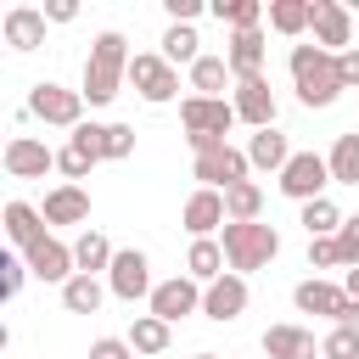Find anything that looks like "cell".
I'll return each instance as SVG.
<instances>
[{
  "label": "cell",
  "instance_id": "6da1fadb",
  "mask_svg": "<svg viewBox=\"0 0 359 359\" xmlns=\"http://www.w3.org/2000/svg\"><path fill=\"white\" fill-rule=\"evenodd\" d=\"M129 39L118 34V28H107V34H95V45H90V56H84V101L90 107H107L123 84H129Z\"/></svg>",
  "mask_w": 359,
  "mask_h": 359
},
{
  "label": "cell",
  "instance_id": "7a4b0ae2",
  "mask_svg": "<svg viewBox=\"0 0 359 359\" xmlns=\"http://www.w3.org/2000/svg\"><path fill=\"white\" fill-rule=\"evenodd\" d=\"M292 84H297V101L303 107H331L342 95V79H337V56L320 50V45H292Z\"/></svg>",
  "mask_w": 359,
  "mask_h": 359
},
{
  "label": "cell",
  "instance_id": "3957f363",
  "mask_svg": "<svg viewBox=\"0 0 359 359\" xmlns=\"http://www.w3.org/2000/svg\"><path fill=\"white\" fill-rule=\"evenodd\" d=\"M224 264H230V275H252V269H264L275 252H280V236H275V224H224Z\"/></svg>",
  "mask_w": 359,
  "mask_h": 359
},
{
  "label": "cell",
  "instance_id": "277c9868",
  "mask_svg": "<svg viewBox=\"0 0 359 359\" xmlns=\"http://www.w3.org/2000/svg\"><path fill=\"white\" fill-rule=\"evenodd\" d=\"M180 123H185V140H213V146H230L224 135L236 129V101H213V95H191L180 107Z\"/></svg>",
  "mask_w": 359,
  "mask_h": 359
},
{
  "label": "cell",
  "instance_id": "5b68a950",
  "mask_svg": "<svg viewBox=\"0 0 359 359\" xmlns=\"http://www.w3.org/2000/svg\"><path fill=\"white\" fill-rule=\"evenodd\" d=\"M129 84H135L140 101H151V107H163V101L180 95V73H174V62H168L163 50H140V56L129 62Z\"/></svg>",
  "mask_w": 359,
  "mask_h": 359
},
{
  "label": "cell",
  "instance_id": "8992f818",
  "mask_svg": "<svg viewBox=\"0 0 359 359\" xmlns=\"http://www.w3.org/2000/svg\"><path fill=\"white\" fill-rule=\"evenodd\" d=\"M325 185H331V163L320 151H292V163L280 168V196L292 202H320Z\"/></svg>",
  "mask_w": 359,
  "mask_h": 359
},
{
  "label": "cell",
  "instance_id": "52a82bcc",
  "mask_svg": "<svg viewBox=\"0 0 359 359\" xmlns=\"http://www.w3.org/2000/svg\"><path fill=\"white\" fill-rule=\"evenodd\" d=\"M28 112L34 118H45V123H56V129H79L84 123V90H62V84H34V95H28Z\"/></svg>",
  "mask_w": 359,
  "mask_h": 359
},
{
  "label": "cell",
  "instance_id": "ba28073f",
  "mask_svg": "<svg viewBox=\"0 0 359 359\" xmlns=\"http://www.w3.org/2000/svg\"><path fill=\"white\" fill-rule=\"evenodd\" d=\"M107 292L123 297V303L151 297V292H157V286H151V258H146L140 247H118V258H112V269H107Z\"/></svg>",
  "mask_w": 359,
  "mask_h": 359
},
{
  "label": "cell",
  "instance_id": "9c48e42d",
  "mask_svg": "<svg viewBox=\"0 0 359 359\" xmlns=\"http://www.w3.org/2000/svg\"><path fill=\"white\" fill-rule=\"evenodd\" d=\"M247 151H236V146H219V151H208V157H196L191 163V180H202L208 191H230V185H241L247 180Z\"/></svg>",
  "mask_w": 359,
  "mask_h": 359
},
{
  "label": "cell",
  "instance_id": "30bf717a",
  "mask_svg": "<svg viewBox=\"0 0 359 359\" xmlns=\"http://www.w3.org/2000/svg\"><path fill=\"white\" fill-rule=\"evenodd\" d=\"M180 224L191 230V241H208L213 230H224L230 224V213H224V191H191L185 196V208H180Z\"/></svg>",
  "mask_w": 359,
  "mask_h": 359
},
{
  "label": "cell",
  "instance_id": "8fae6325",
  "mask_svg": "<svg viewBox=\"0 0 359 359\" xmlns=\"http://www.w3.org/2000/svg\"><path fill=\"white\" fill-rule=\"evenodd\" d=\"M50 168H56V151L45 140H34V135H11L6 140V174L11 180H45Z\"/></svg>",
  "mask_w": 359,
  "mask_h": 359
},
{
  "label": "cell",
  "instance_id": "7c38bea8",
  "mask_svg": "<svg viewBox=\"0 0 359 359\" xmlns=\"http://www.w3.org/2000/svg\"><path fill=\"white\" fill-rule=\"evenodd\" d=\"M28 275H39V280H56V286H67L73 275H79V264H73V247L67 241H56V236H39L28 252Z\"/></svg>",
  "mask_w": 359,
  "mask_h": 359
},
{
  "label": "cell",
  "instance_id": "4fadbf2b",
  "mask_svg": "<svg viewBox=\"0 0 359 359\" xmlns=\"http://www.w3.org/2000/svg\"><path fill=\"white\" fill-rule=\"evenodd\" d=\"M202 292H208V286H196L191 275L157 280V292H151V314L174 325V320H185V314H196V309H202Z\"/></svg>",
  "mask_w": 359,
  "mask_h": 359
},
{
  "label": "cell",
  "instance_id": "5bb4252c",
  "mask_svg": "<svg viewBox=\"0 0 359 359\" xmlns=\"http://www.w3.org/2000/svg\"><path fill=\"white\" fill-rule=\"evenodd\" d=\"M202 314L219 320V325L241 320V314H247V275H219V280L202 292Z\"/></svg>",
  "mask_w": 359,
  "mask_h": 359
},
{
  "label": "cell",
  "instance_id": "9a60e30c",
  "mask_svg": "<svg viewBox=\"0 0 359 359\" xmlns=\"http://www.w3.org/2000/svg\"><path fill=\"white\" fill-rule=\"evenodd\" d=\"M236 118L252 129H275V90L269 79H241L236 84Z\"/></svg>",
  "mask_w": 359,
  "mask_h": 359
},
{
  "label": "cell",
  "instance_id": "2e32d148",
  "mask_svg": "<svg viewBox=\"0 0 359 359\" xmlns=\"http://www.w3.org/2000/svg\"><path fill=\"white\" fill-rule=\"evenodd\" d=\"M292 303H297V314H325V320H342V309H348V292L337 286V280H297V292H292Z\"/></svg>",
  "mask_w": 359,
  "mask_h": 359
},
{
  "label": "cell",
  "instance_id": "e0dca14e",
  "mask_svg": "<svg viewBox=\"0 0 359 359\" xmlns=\"http://www.w3.org/2000/svg\"><path fill=\"white\" fill-rule=\"evenodd\" d=\"M348 39H353L348 6H342V0H314V45L337 56V45H348Z\"/></svg>",
  "mask_w": 359,
  "mask_h": 359
},
{
  "label": "cell",
  "instance_id": "ac0fdd59",
  "mask_svg": "<svg viewBox=\"0 0 359 359\" xmlns=\"http://www.w3.org/2000/svg\"><path fill=\"white\" fill-rule=\"evenodd\" d=\"M264 353L269 359H320V342H314V331L309 325H269L264 331Z\"/></svg>",
  "mask_w": 359,
  "mask_h": 359
},
{
  "label": "cell",
  "instance_id": "d6986e66",
  "mask_svg": "<svg viewBox=\"0 0 359 359\" xmlns=\"http://www.w3.org/2000/svg\"><path fill=\"white\" fill-rule=\"evenodd\" d=\"M0 34H6L11 50H34V45H45V11L39 6H11L6 22H0Z\"/></svg>",
  "mask_w": 359,
  "mask_h": 359
},
{
  "label": "cell",
  "instance_id": "ffe728a7",
  "mask_svg": "<svg viewBox=\"0 0 359 359\" xmlns=\"http://www.w3.org/2000/svg\"><path fill=\"white\" fill-rule=\"evenodd\" d=\"M236 84L241 79H264V28H247V34H230V50H224Z\"/></svg>",
  "mask_w": 359,
  "mask_h": 359
},
{
  "label": "cell",
  "instance_id": "44dd1931",
  "mask_svg": "<svg viewBox=\"0 0 359 359\" xmlns=\"http://www.w3.org/2000/svg\"><path fill=\"white\" fill-rule=\"evenodd\" d=\"M39 213H45V224H84V219H90V191L62 180V185L45 196V208H39Z\"/></svg>",
  "mask_w": 359,
  "mask_h": 359
},
{
  "label": "cell",
  "instance_id": "7402d4cb",
  "mask_svg": "<svg viewBox=\"0 0 359 359\" xmlns=\"http://www.w3.org/2000/svg\"><path fill=\"white\" fill-rule=\"evenodd\" d=\"M112 258H118V247H112L101 230H84V236L73 241V264H79V275H101V269H112Z\"/></svg>",
  "mask_w": 359,
  "mask_h": 359
},
{
  "label": "cell",
  "instance_id": "603a6c76",
  "mask_svg": "<svg viewBox=\"0 0 359 359\" xmlns=\"http://www.w3.org/2000/svg\"><path fill=\"white\" fill-rule=\"evenodd\" d=\"M185 275L196 280V286H213L219 275H224V247L208 236V241H191V252H185Z\"/></svg>",
  "mask_w": 359,
  "mask_h": 359
},
{
  "label": "cell",
  "instance_id": "cb8c5ba5",
  "mask_svg": "<svg viewBox=\"0 0 359 359\" xmlns=\"http://www.w3.org/2000/svg\"><path fill=\"white\" fill-rule=\"evenodd\" d=\"M247 163H252V168H275V174H280V168L292 163V146H286V135H275V129H258V135L247 140Z\"/></svg>",
  "mask_w": 359,
  "mask_h": 359
},
{
  "label": "cell",
  "instance_id": "d4e9b609",
  "mask_svg": "<svg viewBox=\"0 0 359 359\" xmlns=\"http://www.w3.org/2000/svg\"><path fill=\"white\" fill-rule=\"evenodd\" d=\"M6 236L28 252V247L45 236V213H39V208H28V202H6Z\"/></svg>",
  "mask_w": 359,
  "mask_h": 359
},
{
  "label": "cell",
  "instance_id": "484cf974",
  "mask_svg": "<svg viewBox=\"0 0 359 359\" xmlns=\"http://www.w3.org/2000/svg\"><path fill=\"white\" fill-rule=\"evenodd\" d=\"M168 337H174V325L157 320V314H135V325H129V348L146 353V359H157V353L168 348Z\"/></svg>",
  "mask_w": 359,
  "mask_h": 359
},
{
  "label": "cell",
  "instance_id": "4316f807",
  "mask_svg": "<svg viewBox=\"0 0 359 359\" xmlns=\"http://www.w3.org/2000/svg\"><path fill=\"white\" fill-rule=\"evenodd\" d=\"M269 28L286 34V39H297L303 28H314V0H275L269 6Z\"/></svg>",
  "mask_w": 359,
  "mask_h": 359
},
{
  "label": "cell",
  "instance_id": "83f0119b",
  "mask_svg": "<svg viewBox=\"0 0 359 359\" xmlns=\"http://www.w3.org/2000/svg\"><path fill=\"white\" fill-rule=\"evenodd\" d=\"M101 303H107V286H101L95 275H73V280L62 286V309H67V314H95Z\"/></svg>",
  "mask_w": 359,
  "mask_h": 359
},
{
  "label": "cell",
  "instance_id": "f1b7e54d",
  "mask_svg": "<svg viewBox=\"0 0 359 359\" xmlns=\"http://www.w3.org/2000/svg\"><path fill=\"white\" fill-rule=\"evenodd\" d=\"M230 79H236V73H230L224 56H196V62H191V90H196V95H213V101H219V90H224Z\"/></svg>",
  "mask_w": 359,
  "mask_h": 359
},
{
  "label": "cell",
  "instance_id": "f546056e",
  "mask_svg": "<svg viewBox=\"0 0 359 359\" xmlns=\"http://www.w3.org/2000/svg\"><path fill=\"white\" fill-rule=\"evenodd\" d=\"M224 213H230V224H252V219L264 213V191H258L252 180L230 185V191H224Z\"/></svg>",
  "mask_w": 359,
  "mask_h": 359
},
{
  "label": "cell",
  "instance_id": "4dcf8cb0",
  "mask_svg": "<svg viewBox=\"0 0 359 359\" xmlns=\"http://www.w3.org/2000/svg\"><path fill=\"white\" fill-rule=\"evenodd\" d=\"M331 180L337 185H359V135H337V146H331Z\"/></svg>",
  "mask_w": 359,
  "mask_h": 359
},
{
  "label": "cell",
  "instance_id": "1f68e13d",
  "mask_svg": "<svg viewBox=\"0 0 359 359\" xmlns=\"http://www.w3.org/2000/svg\"><path fill=\"white\" fill-rule=\"evenodd\" d=\"M303 230H309V241H314V236H337V230H342V208H337L331 196L303 202Z\"/></svg>",
  "mask_w": 359,
  "mask_h": 359
},
{
  "label": "cell",
  "instance_id": "d6a6232c",
  "mask_svg": "<svg viewBox=\"0 0 359 359\" xmlns=\"http://www.w3.org/2000/svg\"><path fill=\"white\" fill-rule=\"evenodd\" d=\"M196 45H202V39H196L191 22H168V34H163V56H168V62H196V56H202Z\"/></svg>",
  "mask_w": 359,
  "mask_h": 359
},
{
  "label": "cell",
  "instance_id": "836d02e7",
  "mask_svg": "<svg viewBox=\"0 0 359 359\" xmlns=\"http://www.w3.org/2000/svg\"><path fill=\"white\" fill-rule=\"evenodd\" d=\"M213 11H219V22H230V34H247V28L264 22V6H258V0H230V6L219 0Z\"/></svg>",
  "mask_w": 359,
  "mask_h": 359
},
{
  "label": "cell",
  "instance_id": "e575fe53",
  "mask_svg": "<svg viewBox=\"0 0 359 359\" xmlns=\"http://www.w3.org/2000/svg\"><path fill=\"white\" fill-rule=\"evenodd\" d=\"M135 151V129L129 123H101V163H123Z\"/></svg>",
  "mask_w": 359,
  "mask_h": 359
},
{
  "label": "cell",
  "instance_id": "d590c367",
  "mask_svg": "<svg viewBox=\"0 0 359 359\" xmlns=\"http://www.w3.org/2000/svg\"><path fill=\"white\" fill-rule=\"evenodd\" d=\"M320 359H359V331L353 325H331L320 342Z\"/></svg>",
  "mask_w": 359,
  "mask_h": 359
},
{
  "label": "cell",
  "instance_id": "8d00e7d4",
  "mask_svg": "<svg viewBox=\"0 0 359 359\" xmlns=\"http://www.w3.org/2000/svg\"><path fill=\"white\" fill-rule=\"evenodd\" d=\"M56 168H62V174H67V185H79V180H84V174H90V168H95V157H90V151H79V146H73V140H67V146H62V151H56Z\"/></svg>",
  "mask_w": 359,
  "mask_h": 359
},
{
  "label": "cell",
  "instance_id": "74e56055",
  "mask_svg": "<svg viewBox=\"0 0 359 359\" xmlns=\"http://www.w3.org/2000/svg\"><path fill=\"white\" fill-rule=\"evenodd\" d=\"M309 264H314V269H348L337 236H314V241H309Z\"/></svg>",
  "mask_w": 359,
  "mask_h": 359
},
{
  "label": "cell",
  "instance_id": "f35d334b",
  "mask_svg": "<svg viewBox=\"0 0 359 359\" xmlns=\"http://www.w3.org/2000/svg\"><path fill=\"white\" fill-rule=\"evenodd\" d=\"M0 269H6V275H0V292H6V297H17V292H22V280H28V258H0Z\"/></svg>",
  "mask_w": 359,
  "mask_h": 359
},
{
  "label": "cell",
  "instance_id": "ab89813d",
  "mask_svg": "<svg viewBox=\"0 0 359 359\" xmlns=\"http://www.w3.org/2000/svg\"><path fill=\"white\" fill-rule=\"evenodd\" d=\"M90 359H135V348H129V337H95Z\"/></svg>",
  "mask_w": 359,
  "mask_h": 359
},
{
  "label": "cell",
  "instance_id": "60d3db41",
  "mask_svg": "<svg viewBox=\"0 0 359 359\" xmlns=\"http://www.w3.org/2000/svg\"><path fill=\"white\" fill-rule=\"evenodd\" d=\"M337 79H342V90H359V45L337 50Z\"/></svg>",
  "mask_w": 359,
  "mask_h": 359
},
{
  "label": "cell",
  "instance_id": "b9f144b4",
  "mask_svg": "<svg viewBox=\"0 0 359 359\" xmlns=\"http://www.w3.org/2000/svg\"><path fill=\"white\" fill-rule=\"evenodd\" d=\"M337 247H342V258H348V269H353V264H359V213H353V219H342Z\"/></svg>",
  "mask_w": 359,
  "mask_h": 359
},
{
  "label": "cell",
  "instance_id": "7bdbcfd3",
  "mask_svg": "<svg viewBox=\"0 0 359 359\" xmlns=\"http://www.w3.org/2000/svg\"><path fill=\"white\" fill-rule=\"evenodd\" d=\"M163 6H168L174 22H196V17H202V0H163Z\"/></svg>",
  "mask_w": 359,
  "mask_h": 359
},
{
  "label": "cell",
  "instance_id": "ee69618b",
  "mask_svg": "<svg viewBox=\"0 0 359 359\" xmlns=\"http://www.w3.org/2000/svg\"><path fill=\"white\" fill-rule=\"evenodd\" d=\"M45 17H50V22H73V17H79V6H73V0H50V6H45Z\"/></svg>",
  "mask_w": 359,
  "mask_h": 359
},
{
  "label": "cell",
  "instance_id": "f6af8a7d",
  "mask_svg": "<svg viewBox=\"0 0 359 359\" xmlns=\"http://www.w3.org/2000/svg\"><path fill=\"white\" fill-rule=\"evenodd\" d=\"M337 325H353V331H359V297H348V309H342V320H337Z\"/></svg>",
  "mask_w": 359,
  "mask_h": 359
},
{
  "label": "cell",
  "instance_id": "bcb514c9",
  "mask_svg": "<svg viewBox=\"0 0 359 359\" xmlns=\"http://www.w3.org/2000/svg\"><path fill=\"white\" fill-rule=\"evenodd\" d=\"M342 292H348V297H359V264H353V269H342Z\"/></svg>",
  "mask_w": 359,
  "mask_h": 359
},
{
  "label": "cell",
  "instance_id": "7dc6e473",
  "mask_svg": "<svg viewBox=\"0 0 359 359\" xmlns=\"http://www.w3.org/2000/svg\"><path fill=\"white\" fill-rule=\"evenodd\" d=\"M196 359H219V353H196Z\"/></svg>",
  "mask_w": 359,
  "mask_h": 359
}]
</instances>
